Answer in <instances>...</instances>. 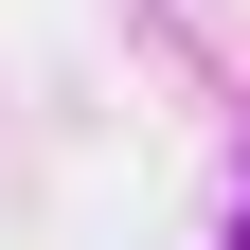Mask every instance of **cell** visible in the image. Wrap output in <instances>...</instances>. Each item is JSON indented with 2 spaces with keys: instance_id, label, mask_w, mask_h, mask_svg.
I'll list each match as a JSON object with an SVG mask.
<instances>
[{
  "instance_id": "1",
  "label": "cell",
  "mask_w": 250,
  "mask_h": 250,
  "mask_svg": "<svg viewBox=\"0 0 250 250\" xmlns=\"http://www.w3.org/2000/svg\"><path fill=\"white\" fill-rule=\"evenodd\" d=\"M232 250H250V232H232Z\"/></svg>"
}]
</instances>
